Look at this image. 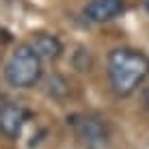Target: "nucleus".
I'll use <instances>...</instances> for the list:
<instances>
[{
	"mask_svg": "<svg viewBox=\"0 0 149 149\" xmlns=\"http://www.w3.org/2000/svg\"><path fill=\"white\" fill-rule=\"evenodd\" d=\"M149 78V56L134 48H115L108 54V80L119 97H130Z\"/></svg>",
	"mask_w": 149,
	"mask_h": 149,
	"instance_id": "obj_1",
	"label": "nucleus"
},
{
	"mask_svg": "<svg viewBox=\"0 0 149 149\" xmlns=\"http://www.w3.org/2000/svg\"><path fill=\"white\" fill-rule=\"evenodd\" d=\"M43 78V61L30 50L28 43H19L4 63V80L13 89H30Z\"/></svg>",
	"mask_w": 149,
	"mask_h": 149,
	"instance_id": "obj_2",
	"label": "nucleus"
},
{
	"mask_svg": "<svg viewBox=\"0 0 149 149\" xmlns=\"http://www.w3.org/2000/svg\"><path fill=\"white\" fill-rule=\"evenodd\" d=\"M71 125L76 130V136L86 149H104L108 147V127L104 119L97 115H74Z\"/></svg>",
	"mask_w": 149,
	"mask_h": 149,
	"instance_id": "obj_3",
	"label": "nucleus"
},
{
	"mask_svg": "<svg viewBox=\"0 0 149 149\" xmlns=\"http://www.w3.org/2000/svg\"><path fill=\"white\" fill-rule=\"evenodd\" d=\"M30 119V112L22 104L7 102L0 106V134L9 141H17L22 136V130Z\"/></svg>",
	"mask_w": 149,
	"mask_h": 149,
	"instance_id": "obj_4",
	"label": "nucleus"
},
{
	"mask_svg": "<svg viewBox=\"0 0 149 149\" xmlns=\"http://www.w3.org/2000/svg\"><path fill=\"white\" fill-rule=\"evenodd\" d=\"M123 9H125V0H91L84 7V15L93 24H104L121 15Z\"/></svg>",
	"mask_w": 149,
	"mask_h": 149,
	"instance_id": "obj_5",
	"label": "nucleus"
},
{
	"mask_svg": "<svg viewBox=\"0 0 149 149\" xmlns=\"http://www.w3.org/2000/svg\"><path fill=\"white\" fill-rule=\"evenodd\" d=\"M26 43L30 45V50H33L41 61H56L63 54V43H61V39L56 37V35H50V33H35V35H30V39Z\"/></svg>",
	"mask_w": 149,
	"mask_h": 149,
	"instance_id": "obj_6",
	"label": "nucleus"
},
{
	"mask_svg": "<svg viewBox=\"0 0 149 149\" xmlns=\"http://www.w3.org/2000/svg\"><path fill=\"white\" fill-rule=\"evenodd\" d=\"M43 91H45L48 97L63 102L65 97L69 95V82H67L65 76H61V74H48L43 78Z\"/></svg>",
	"mask_w": 149,
	"mask_h": 149,
	"instance_id": "obj_7",
	"label": "nucleus"
},
{
	"mask_svg": "<svg viewBox=\"0 0 149 149\" xmlns=\"http://www.w3.org/2000/svg\"><path fill=\"white\" fill-rule=\"evenodd\" d=\"M93 54H91V50L86 48H78L71 56V65H74V69H78L80 74H89L91 69H93Z\"/></svg>",
	"mask_w": 149,
	"mask_h": 149,
	"instance_id": "obj_8",
	"label": "nucleus"
},
{
	"mask_svg": "<svg viewBox=\"0 0 149 149\" xmlns=\"http://www.w3.org/2000/svg\"><path fill=\"white\" fill-rule=\"evenodd\" d=\"M9 41H11V33H9L7 28L0 26V48H2V45H7Z\"/></svg>",
	"mask_w": 149,
	"mask_h": 149,
	"instance_id": "obj_9",
	"label": "nucleus"
},
{
	"mask_svg": "<svg viewBox=\"0 0 149 149\" xmlns=\"http://www.w3.org/2000/svg\"><path fill=\"white\" fill-rule=\"evenodd\" d=\"M145 9H147V11H149V0H145Z\"/></svg>",
	"mask_w": 149,
	"mask_h": 149,
	"instance_id": "obj_10",
	"label": "nucleus"
},
{
	"mask_svg": "<svg viewBox=\"0 0 149 149\" xmlns=\"http://www.w3.org/2000/svg\"><path fill=\"white\" fill-rule=\"evenodd\" d=\"M0 106H2V97H0Z\"/></svg>",
	"mask_w": 149,
	"mask_h": 149,
	"instance_id": "obj_11",
	"label": "nucleus"
}]
</instances>
